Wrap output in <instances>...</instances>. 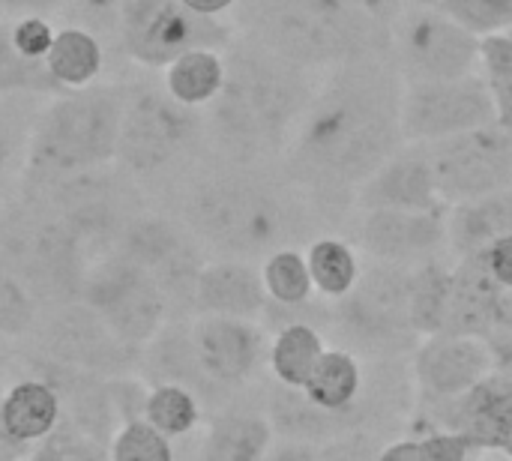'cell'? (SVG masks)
Wrapping results in <instances>:
<instances>
[{"label":"cell","instance_id":"cell-1","mask_svg":"<svg viewBox=\"0 0 512 461\" xmlns=\"http://www.w3.org/2000/svg\"><path fill=\"white\" fill-rule=\"evenodd\" d=\"M402 90L405 81L384 54H366L330 69L285 150L288 177L321 204L354 198L405 144Z\"/></svg>","mask_w":512,"mask_h":461},{"label":"cell","instance_id":"cell-2","mask_svg":"<svg viewBox=\"0 0 512 461\" xmlns=\"http://www.w3.org/2000/svg\"><path fill=\"white\" fill-rule=\"evenodd\" d=\"M222 54L225 81L204 108V135L231 165L252 168L282 156L315 96L309 69L246 36H234Z\"/></svg>","mask_w":512,"mask_h":461},{"label":"cell","instance_id":"cell-3","mask_svg":"<svg viewBox=\"0 0 512 461\" xmlns=\"http://www.w3.org/2000/svg\"><path fill=\"white\" fill-rule=\"evenodd\" d=\"M234 12L246 39L309 72L384 54L390 39L351 0H240Z\"/></svg>","mask_w":512,"mask_h":461},{"label":"cell","instance_id":"cell-4","mask_svg":"<svg viewBox=\"0 0 512 461\" xmlns=\"http://www.w3.org/2000/svg\"><path fill=\"white\" fill-rule=\"evenodd\" d=\"M294 201L243 165L195 180L183 201L186 231L228 258L270 255L294 237Z\"/></svg>","mask_w":512,"mask_h":461},{"label":"cell","instance_id":"cell-5","mask_svg":"<svg viewBox=\"0 0 512 461\" xmlns=\"http://www.w3.org/2000/svg\"><path fill=\"white\" fill-rule=\"evenodd\" d=\"M123 90L90 84L45 99L30 126L24 168L33 186L51 189L75 174L105 168L117 153Z\"/></svg>","mask_w":512,"mask_h":461},{"label":"cell","instance_id":"cell-6","mask_svg":"<svg viewBox=\"0 0 512 461\" xmlns=\"http://www.w3.org/2000/svg\"><path fill=\"white\" fill-rule=\"evenodd\" d=\"M411 279L414 267L363 264L354 291L330 309V327L342 336L339 348H348L360 360L411 357L420 345V336L411 327Z\"/></svg>","mask_w":512,"mask_h":461},{"label":"cell","instance_id":"cell-7","mask_svg":"<svg viewBox=\"0 0 512 461\" xmlns=\"http://www.w3.org/2000/svg\"><path fill=\"white\" fill-rule=\"evenodd\" d=\"M204 111L186 108L165 87L123 90L114 159L135 177H162L180 168L204 141Z\"/></svg>","mask_w":512,"mask_h":461},{"label":"cell","instance_id":"cell-8","mask_svg":"<svg viewBox=\"0 0 512 461\" xmlns=\"http://www.w3.org/2000/svg\"><path fill=\"white\" fill-rule=\"evenodd\" d=\"M234 27L186 9L180 0H120L114 48L147 69H165L192 48L225 51Z\"/></svg>","mask_w":512,"mask_h":461},{"label":"cell","instance_id":"cell-9","mask_svg":"<svg viewBox=\"0 0 512 461\" xmlns=\"http://www.w3.org/2000/svg\"><path fill=\"white\" fill-rule=\"evenodd\" d=\"M480 42L432 3L405 6L390 24V63L405 84L453 81L480 72Z\"/></svg>","mask_w":512,"mask_h":461},{"label":"cell","instance_id":"cell-10","mask_svg":"<svg viewBox=\"0 0 512 461\" xmlns=\"http://www.w3.org/2000/svg\"><path fill=\"white\" fill-rule=\"evenodd\" d=\"M78 297L129 351L147 348L171 315V303L156 279L120 255H108L87 270Z\"/></svg>","mask_w":512,"mask_h":461},{"label":"cell","instance_id":"cell-11","mask_svg":"<svg viewBox=\"0 0 512 461\" xmlns=\"http://www.w3.org/2000/svg\"><path fill=\"white\" fill-rule=\"evenodd\" d=\"M3 261L33 297H72L84 279V246L54 213L15 219L3 234Z\"/></svg>","mask_w":512,"mask_h":461},{"label":"cell","instance_id":"cell-12","mask_svg":"<svg viewBox=\"0 0 512 461\" xmlns=\"http://www.w3.org/2000/svg\"><path fill=\"white\" fill-rule=\"evenodd\" d=\"M426 153L447 207L512 186V135L498 123L426 144Z\"/></svg>","mask_w":512,"mask_h":461},{"label":"cell","instance_id":"cell-13","mask_svg":"<svg viewBox=\"0 0 512 461\" xmlns=\"http://www.w3.org/2000/svg\"><path fill=\"white\" fill-rule=\"evenodd\" d=\"M402 138L405 144H435L495 123V105L483 75L453 81H420L402 90Z\"/></svg>","mask_w":512,"mask_h":461},{"label":"cell","instance_id":"cell-14","mask_svg":"<svg viewBox=\"0 0 512 461\" xmlns=\"http://www.w3.org/2000/svg\"><path fill=\"white\" fill-rule=\"evenodd\" d=\"M114 255L147 270L168 303H192L195 279L204 264H195L192 234L162 216H135L114 243Z\"/></svg>","mask_w":512,"mask_h":461},{"label":"cell","instance_id":"cell-15","mask_svg":"<svg viewBox=\"0 0 512 461\" xmlns=\"http://www.w3.org/2000/svg\"><path fill=\"white\" fill-rule=\"evenodd\" d=\"M48 198L54 204V216L72 231V237L84 249L105 243L114 246L126 222L135 219V213L129 210V186L117 177L102 174V168L75 174L51 186Z\"/></svg>","mask_w":512,"mask_h":461},{"label":"cell","instance_id":"cell-16","mask_svg":"<svg viewBox=\"0 0 512 461\" xmlns=\"http://www.w3.org/2000/svg\"><path fill=\"white\" fill-rule=\"evenodd\" d=\"M408 369H411L417 402L429 408L465 396L471 387H477L486 375L495 372L486 339L447 336V333L420 339V345L411 351Z\"/></svg>","mask_w":512,"mask_h":461},{"label":"cell","instance_id":"cell-17","mask_svg":"<svg viewBox=\"0 0 512 461\" xmlns=\"http://www.w3.org/2000/svg\"><path fill=\"white\" fill-rule=\"evenodd\" d=\"M447 210H363L357 225V249L369 261L396 267H420L444 258Z\"/></svg>","mask_w":512,"mask_h":461},{"label":"cell","instance_id":"cell-18","mask_svg":"<svg viewBox=\"0 0 512 461\" xmlns=\"http://www.w3.org/2000/svg\"><path fill=\"white\" fill-rule=\"evenodd\" d=\"M189 345L213 390H231L255 378L270 348L261 321L219 315H201L189 327Z\"/></svg>","mask_w":512,"mask_h":461},{"label":"cell","instance_id":"cell-19","mask_svg":"<svg viewBox=\"0 0 512 461\" xmlns=\"http://www.w3.org/2000/svg\"><path fill=\"white\" fill-rule=\"evenodd\" d=\"M45 354L69 372L81 375H120L135 351L114 339V333L78 300L66 306L45 330Z\"/></svg>","mask_w":512,"mask_h":461},{"label":"cell","instance_id":"cell-20","mask_svg":"<svg viewBox=\"0 0 512 461\" xmlns=\"http://www.w3.org/2000/svg\"><path fill=\"white\" fill-rule=\"evenodd\" d=\"M363 210H447L435 174L429 165L426 144H402L354 195Z\"/></svg>","mask_w":512,"mask_h":461},{"label":"cell","instance_id":"cell-21","mask_svg":"<svg viewBox=\"0 0 512 461\" xmlns=\"http://www.w3.org/2000/svg\"><path fill=\"white\" fill-rule=\"evenodd\" d=\"M432 411L441 420L438 429L465 435L480 453H501L512 429V378L492 372L465 396Z\"/></svg>","mask_w":512,"mask_h":461},{"label":"cell","instance_id":"cell-22","mask_svg":"<svg viewBox=\"0 0 512 461\" xmlns=\"http://www.w3.org/2000/svg\"><path fill=\"white\" fill-rule=\"evenodd\" d=\"M501 285L492 279L480 255L459 258L450 267V288L441 333L486 339L498 327Z\"/></svg>","mask_w":512,"mask_h":461},{"label":"cell","instance_id":"cell-23","mask_svg":"<svg viewBox=\"0 0 512 461\" xmlns=\"http://www.w3.org/2000/svg\"><path fill=\"white\" fill-rule=\"evenodd\" d=\"M192 303L198 306L201 315L261 321L267 309L261 270L240 258L210 261L198 270Z\"/></svg>","mask_w":512,"mask_h":461},{"label":"cell","instance_id":"cell-24","mask_svg":"<svg viewBox=\"0 0 512 461\" xmlns=\"http://www.w3.org/2000/svg\"><path fill=\"white\" fill-rule=\"evenodd\" d=\"M363 381H366V366L357 354H351L348 348H327L315 366V372L309 375L303 396L327 411V414H345L351 417L357 432H369L366 414L360 408V393H363Z\"/></svg>","mask_w":512,"mask_h":461},{"label":"cell","instance_id":"cell-25","mask_svg":"<svg viewBox=\"0 0 512 461\" xmlns=\"http://www.w3.org/2000/svg\"><path fill=\"white\" fill-rule=\"evenodd\" d=\"M63 417L60 390L42 378H24L12 384L0 399V432L15 444L48 441Z\"/></svg>","mask_w":512,"mask_h":461},{"label":"cell","instance_id":"cell-26","mask_svg":"<svg viewBox=\"0 0 512 461\" xmlns=\"http://www.w3.org/2000/svg\"><path fill=\"white\" fill-rule=\"evenodd\" d=\"M507 234H512V186L447 210V252L456 261L480 255Z\"/></svg>","mask_w":512,"mask_h":461},{"label":"cell","instance_id":"cell-27","mask_svg":"<svg viewBox=\"0 0 512 461\" xmlns=\"http://www.w3.org/2000/svg\"><path fill=\"white\" fill-rule=\"evenodd\" d=\"M267 420L276 438L285 441H303L312 447H321L333 438H342L348 432H357L351 417L345 414H327L321 408H315L303 390H291L276 384L270 390V402H267Z\"/></svg>","mask_w":512,"mask_h":461},{"label":"cell","instance_id":"cell-28","mask_svg":"<svg viewBox=\"0 0 512 461\" xmlns=\"http://www.w3.org/2000/svg\"><path fill=\"white\" fill-rule=\"evenodd\" d=\"M42 66L57 93L81 90V87L99 84L102 69H105V45L81 27L60 24L54 27V39L48 45Z\"/></svg>","mask_w":512,"mask_h":461},{"label":"cell","instance_id":"cell-29","mask_svg":"<svg viewBox=\"0 0 512 461\" xmlns=\"http://www.w3.org/2000/svg\"><path fill=\"white\" fill-rule=\"evenodd\" d=\"M273 438L267 414L225 411L213 420L198 461H261Z\"/></svg>","mask_w":512,"mask_h":461},{"label":"cell","instance_id":"cell-30","mask_svg":"<svg viewBox=\"0 0 512 461\" xmlns=\"http://www.w3.org/2000/svg\"><path fill=\"white\" fill-rule=\"evenodd\" d=\"M324 351L327 342L315 324L306 321L282 324L267 348V366L273 381L291 390H303Z\"/></svg>","mask_w":512,"mask_h":461},{"label":"cell","instance_id":"cell-31","mask_svg":"<svg viewBox=\"0 0 512 461\" xmlns=\"http://www.w3.org/2000/svg\"><path fill=\"white\" fill-rule=\"evenodd\" d=\"M225 81V54L216 48H192L165 66L162 87L171 99L186 108L204 111L222 90Z\"/></svg>","mask_w":512,"mask_h":461},{"label":"cell","instance_id":"cell-32","mask_svg":"<svg viewBox=\"0 0 512 461\" xmlns=\"http://www.w3.org/2000/svg\"><path fill=\"white\" fill-rule=\"evenodd\" d=\"M306 264H309V276H312V288L321 300H327L330 306L345 300L354 285L360 282L363 273V261L354 243L342 240V237H315L306 249Z\"/></svg>","mask_w":512,"mask_h":461},{"label":"cell","instance_id":"cell-33","mask_svg":"<svg viewBox=\"0 0 512 461\" xmlns=\"http://www.w3.org/2000/svg\"><path fill=\"white\" fill-rule=\"evenodd\" d=\"M261 282H264V294L270 306L303 309V306H312L318 297L312 288L306 252H300L297 246H282L270 252L261 264Z\"/></svg>","mask_w":512,"mask_h":461},{"label":"cell","instance_id":"cell-34","mask_svg":"<svg viewBox=\"0 0 512 461\" xmlns=\"http://www.w3.org/2000/svg\"><path fill=\"white\" fill-rule=\"evenodd\" d=\"M447 288H450V267L444 258L426 261L414 267L411 279V327L420 339L441 333L444 324V306H447Z\"/></svg>","mask_w":512,"mask_h":461},{"label":"cell","instance_id":"cell-35","mask_svg":"<svg viewBox=\"0 0 512 461\" xmlns=\"http://www.w3.org/2000/svg\"><path fill=\"white\" fill-rule=\"evenodd\" d=\"M141 417L171 441V438L189 435L198 426L201 405H198V396L183 384H156L144 399Z\"/></svg>","mask_w":512,"mask_h":461},{"label":"cell","instance_id":"cell-36","mask_svg":"<svg viewBox=\"0 0 512 461\" xmlns=\"http://www.w3.org/2000/svg\"><path fill=\"white\" fill-rule=\"evenodd\" d=\"M480 75L495 105V123L512 135V30L480 42Z\"/></svg>","mask_w":512,"mask_h":461},{"label":"cell","instance_id":"cell-37","mask_svg":"<svg viewBox=\"0 0 512 461\" xmlns=\"http://www.w3.org/2000/svg\"><path fill=\"white\" fill-rule=\"evenodd\" d=\"M36 93V96H54V84L45 75L42 63H30L12 42L9 18L0 15V99Z\"/></svg>","mask_w":512,"mask_h":461},{"label":"cell","instance_id":"cell-38","mask_svg":"<svg viewBox=\"0 0 512 461\" xmlns=\"http://www.w3.org/2000/svg\"><path fill=\"white\" fill-rule=\"evenodd\" d=\"M432 6L477 39L512 30V0H432Z\"/></svg>","mask_w":512,"mask_h":461},{"label":"cell","instance_id":"cell-39","mask_svg":"<svg viewBox=\"0 0 512 461\" xmlns=\"http://www.w3.org/2000/svg\"><path fill=\"white\" fill-rule=\"evenodd\" d=\"M108 461H174V447L162 432L138 417L117 426L108 444Z\"/></svg>","mask_w":512,"mask_h":461},{"label":"cell","instance_id":"cell-40","mask_svg":"<svg viewBox=\"0 0 512 461\" xmlns=\"http://www.w3.org/2000/svg\"><path fill=\"white\" fill-rule=\"evenodd\" d=\"M36 315L33 294L0 255V336H21Z\"/></svg>","mask_w":512,"mask_h":461},{"label":"cell","instance_id":"cell-41","mask_svg":"<svg viewBox=\"0 0 512 461\" xmlns=\"http://www.w3.org/2000/svg\"><path fill=\"white\" fill-rule=\"evenodd\" d=\"M33 99H36V93H21V96L0 99V177L6 174L12 159L27 150L30 126H33L39 108L33 114H27V117H21V108H27Z\"/></svg>","mask_w":512,"mask_h":461},{"label":"cell","instance_id":"cell-42","mask_svg":"<svg viewBox=\"0 0 512 461\" xmlns=\"http://www.w3.org/2000/svg\"><path fill=\"white\" fill-rule=\"evenodd\" d=\"M60 9L69 12L63 24H72V27L93 33L102 45L114 42L120 0H63Z\"/></svg>","mask_w":512,"mask_h":461},{"label":"cell","instance_id":"cell-43","mask_svg":"<svg viewBox=\"0 0 512 461\" xmlns=\"http://www.w3.org/2000/svg\"><path fill=\"white\" fill-rule=\"evenodd\" d=\"M9 30H12V42L15 48L30 60V63H42L48 54V45L54 39V24L48 21V15H21V18H9Z\"/></svg>","mask_w":512,"mask_h":461},{"label":"cell","instance_id":"cell-44","mask_svg":"<svg viewBox=\"0 0 512 461\" xmlns=\"http://www.w3.org/2000/svg\"><path fill=\"white\" fill-rule=\"evenodd\" d=\"M420 461H471V441L450 429H432L426 435H417Z\"/></svg>","mask_w":512,"mask_h":461},{"label":"cell","instance_id":"cell-45","mask_svg":"<svg viewBox=\"0 0 512 461\" xmlns=\"http://www.w3.org/2000/svg\"><path fill=\"white\" fill-rule=\"evenodd\" d=\"M378 444L372 432H348L318 447V461H375Z\"/></svg>","mask_w":512,"mask_h":461},{"label":"cell","instance_id":"cell-46","mask_svg":"<svg viewBox=\"0 0 512 461\" xmlns=\"http://www.w3.org/2000/svg\"><path fill=\"white\" fill-rule=\"evenodd\" d=\"M480 258H483L486 270L492 273V279H495L501 288H510L512 291V234L495 240L492 246H486V249L480 252Z\"/></svg>","mask_w":512,"mask_h":461},{"label":"cell","instance_id":"cell-47","mask_svg":"<svg viewBox=\"0 0 512 461\" xmlns=\"http://www.w3.org/2000/svg\"><path fill=\"white\" fill-rule=\"evenodd\" d=\"M372 24L390 30V24L396 21V15L405 9V0H351Z\"/></svg>","mask_w":512,"mask_h":461},{"label":"cell","instance_id":"cell-48","mask_svg":"<svg viewBox=\"0 0 512 461\" xmlns=\"http://www.w3.org/2000/svg\"><path fill=\"white\" fill-rule=\"evenodd\" d=\"M261 461H318V447L303 444V441H285V438H273L270 450L264 453Z\"/></svg>","mask_w":512,"mask_h":461},{"label":"cell","instance_id":"cell-49","mask_svg":"<svg viewBox=\"0 0 512 461\" xmlns=\"http://www.w3.org/2000/svg\"><path fill=\"white\" fill-rule=\"evenodd\" d=\"M63 0H0V15L21 18V15H48L60 9Z\"/></svg>","mask_w":512,"mask_h":461},{"label":"cell","instance_id":"cell-50","mask_svg":"<svg viewBox=\"0 0 512 461\" xmlns=\"http://www.w3.org/2000/svg\"><path fill=\"white\" fill-rule=\"evenodd\" d=\"M375 461H420V447H417V435L411 438H396L390 444H384L378 450Z\"/></svg>","mask_w":512,"mask_h":461},{"label":"cell","instance_id":"cell-51","mask_svg":"<svg viewBox=\"0 0 512 461\" xmlns=\"http://www.w3.org/2000/svg\"><path fill=\"white\" fill-rule=\"evenodd\" d=\"M186 9L198 12V15H207V18H225L228 12L237 9L240 0H180Z\"/></svg>","mask_w":512,"mask_h":461},{"label":"cell","instance_id":"cell-52","mask_svg":"<svg viewBox=\"0 0 512 461\" xmlns=\"http://www.w3.org/2000/svg\"><path fill=\"white\" fill-rule=\"evenodd\" d=\"M21 461H69V459H66V453H63V447H60L57 441H42V447L27 450Z\"/></svg>","mask_w":512,"mask_h":461},{"label":"cell","instance_id":"cell-53","mask_svg":"<svg viewBox=\"0 0 512 461\" xmlns=\"http://www.w3.org/2000/svg\"><path fill=\"white\" fill-rule=\"evenodd\" d=\"M27 450H30V447H24V444H15V441H9V438L0 432V461H21Z\"/></svg>","mask_w":512,"mask_h":461},{"label":"cell","instance_id":"cell-54","mask_svg":"<svg viewBox=\"0 0 512 461\" xmlns=\"http://www.w3.org/2000/svg\"><path fill=\"white\" fill-rule=\"evenodd\" d=\"M498 327H512V291L501 288V300H498Z\"/></svg>","mask_w":512,"mask_h":461},{"label":"cell","instance_id":"cell-55","mask_svg":"<svg viewBox=\"0 0 512 461\" xmlns=\"http://www.w3.org/2000/svg\"><path fill=\"white\" fill-rule=\"evenodd\" d=\"M501 456H507L512 461V429L510 435H507V441H504V447H501Z\"/></svg>","mask_w":512,"mask_h":461},{"label":"cell","instance_id":"cell-56","mask_svg":"<svg viewBox=\"0 0 512 461\" xmlns=\"http://www.w3.org/2000/svg\"><path fill=\"white\" fill-rule=\"evenodd\" d=\"M480 461H510L507 456H501V453H483V459Z\"/></svg>","mask_w":512,"mask_h":461},{"label":"cell","instance_id":"cell-57","mask_svg":"<svg viewBox=\"0 0 512 461\" xmlns=\"http://www.w3.org/2000/svg\"><path fill=\"white\" fill-rule=\"evenodd\" d=\"M417 3H432V0H417Z\"/></svg>","mask_w":512,"mask_h":461}]
</instances>
